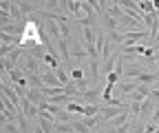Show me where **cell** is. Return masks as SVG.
Here are the masks:
<instances>
[{"mask_svg":"<svg viewBox=\"0 0 159 133\" xmlns=\"http://www.w3.org/2000/svg\"><path fill=\"white\" fill-rule=\"evenodd\" d=\"M124 111H126L124 107H104V109H99V118H102V122H111L117 116H122Z\"/></svg>","mask_w":159,"mask_h":133,"instance_id":"6da1fadb","label":"cell"},{"mask_svg":"<svg viewBox=\"0 0 159 133\" xmlns=\"http://www.w3.org/2000/svg\"><path fill=\"white\" fill-rule=\"evenodd\" d=\"M40 80H42V84L44 87H49V89H57V87H62L57 82V75H55V71L53 69H44L42 73H40Z\"/></svg>","mask_w":159,"mask_h":133,"instance_id":"7a4b0ae2","label":"cell"},{"mask_svg":"<svg viewBox=\"0 0 159 133\" xmlns=\"http://www.w3.org/2000/svg\"><path fill=\"white\" fill-rule=\"evenodd\" d=\"M155 109H157V104H155V102H152L150 98H146V100L142 102V113H139V120H142L144 124H148V120L152 118Z\"/></svg>","mask_w":159,"mask_h":133,"instance_id":"3957f363","label":"cell"},{"mask_svg":"<svg viewBox=\"0 0 159 133\" xmlns=\"http://www.w3.org/2000/svg\"><path fill=\"white\" fill-rule=\"evenodd\" d=\"M40 25L44 27V31H47V36H49V38H55L57 42H60V40H64V38H62V29H60V25H57L55 20H49V22H40Z\"/></svg>","mask_w":159,"mask_h":133,"instance_id":"277c9868","label":"cell"},{"mask_svg":"<svg viewBox=\"0 0 159 133\" xmlns=\"http://www.w3.org/2000/svg\"><path fill=\"white\" fill-rule=\"evenodd\" d=\"M2 96H5V98H9L18 109H22V98H20L18 93H16V89H13L9 82H2Z\"/></svg>","mask_w":159,"mask_h":133,"instance_id":"5b68a950","label":"cell"},{"mask_svg":"<svg viewBox=\"0 0 159 133\" xmlns=\"http://www.w3.org/2000/svg\"><path fill=\"white\" fill-rule=\"evenodd\" d=\"M99 96H102V91H99V89L95 87V89H89V91H84V93H82V96H80L77 100H80V102H82V104L86 107V104H95V100H97Z\"/></svg>","mask_w":159,"mask_h":133,"instance_id":"8992f818","label":"cell"},{"mask_svg":"<svg viewBox=\"0 0 159 133\" xmlns=\"http://www.w3.org/2000/svg\"><path fill=\"white\" fill-rule=\"evenodd\" d=\"M69 42H71V38H69V40H66V38H64V40H60L57 42V53H60V60H73L71 58V49H69Z\"/></svg>","mask_w":159,"mask_h":133,"instance_id":"52a82bcc","label":"cell"},{"mask_svg":"<svg viewBox=\"0 0 159 133\" xmlns=\"http://www.w3.org/2000/svg\"><path fill=\"white\" fill-rule=\"evenodd\" d=\"M22 113H25L27 118H38V116H40V109H38L33 102H29L27 98H22Z\"/></svg>","mask_w":159,"mask_h":133,"instance_id":"ba28073f","label":"cell"},{"mask_svg":"<svg viewBox=\"0 0 159 133\" xmlns=\"http://www.w3.org/2000/svg\"><path fill=\"white\" fill-rule=\"evenodd\" d=\"M146 36H148V31H146V29H142V31H124L126 47H128V45H133L135 40H139V38H146Z\"/></svg>","mask_w":159,"mask_h":133,"instance_id":"9c48e42d","label":"cell"},{"mask_svg":"<svg viewBox=\"0 0 159 133\" xmlns=\"http://www.w3.org/2000/svg\"><path fill=\"white\" fill-rule=\"evenodd\" d=\"M139 73H144V67L142 64H128V67H124V78L128 80V78H137Z\"/></svg>","mask_w":159,"mask_h":133,"instance_id":"30bf717a","label":"cell"},{"mask_svg":"<svg viewBox=\"0 0 159 133\" xmlns=\"http://www.w3.org/2000/svg\"><path fill=\"white\" fill-rule=\"evenodd\" d=\"M89 55V51L86 49H82V45H80L77 40H73V51H71V58L73 60H80V58H86Z\"/></svg>","mask_w":159,"mask_h":133,"instance_id":"8fae6325","label":"cell"},{"mask_svg":"<svg viewBox=\"0 0 159 133\" xmlns=\"http://www.w3.org/2000/svg\"><path fill=\"white\" fill-rule=\"evenodd\" d=\"M137 9L142 16H148V13H155V5L152 0H142V2H137Z\"/></svg>","mask_w":159,"mask_h":133,"instance_id":"7c38bea8","label":"cell"},{"mask_svg":"<svg viewBox=\"0 0 159 133\" xmlns=\"http://www.w3.org/2000/svg\"><path fill=\"white\" fill-rule=\"evenodd\" d=\"M157 78H159V73H146V71H144V73H139L135 80H137L139 84H150V82H155Z\"/></svg>","mask_w":159,"mask_h":133,"instance_id":"4fadbf2b","label":"cell"},{"mask_svg":"<svg viewBox=\"0 0 159 133\" xmlns=\"http://www.w3.org/2000/svg\"><path fill=\"white\" fill-rule=\"evenodd\" d=\"M71 126H73V131H75V133H93V131L86 126V122H84V120H77V118H73Z\"/></svg>","mask_w":159,"mask_h":133,"instance_id":"5bb4252c","label":"cell"},{"mask_svg":"<svg viewBox=\"0 0 159 133\" xmlns=\"http://www.w3.org/2000/svg\"><path fill=\"white\" fill-rule=\"evenodd\" d=\"M55 75H57V82L62 84V87H66V84L71 82V73H66V71H64L62 67H60V69L55 71Z\"/></svg>","mask_w":159,"mask_h":133,"instance_id":"9a60e30c","label":"cell"},{"mask_svg":"<svg viewBox=\"0 0 159 133\" xmlns=\"http://www.w3.org/2000/svg\"><path fill=\"white\" fill-rule=\"evenodd\" d=\"M38 126L42 129L44 133H53V129H55V122H51V120H44V118H38Z\"/></svg>","mask_w":159,"mask_h":133,"instance_id":"2e32d148","label":"cell"},{"mask_svg":"<svg viewBox=\"0 0 159 133\" xmlns=\"http://www.w3.org/2000/svg\"><path fill=\"white\" fill-rule=\"evenodd\" d=\"M126 122H128V109H126V111L122 113V116H117L115 120H111V126H115V129H119V126H124Z\"/></svg>","mask_w":159,"mask_h":133,"instance_id":"e0dca14e","label":"cell"},{"mask_svg":"<svg viewBox=\"0 0 159 133\" xmlns=\"http://www.w3.org/2000/svg\"><path fill=\"white\" fill-rule=\"evenodd\" d=\"M66 9L73 13V16H80V9H82V0H66Z\"/></svg>","mask_w":159,"mask_h":133,"instance_id":"ac0fdd59","label":"cell"},{"mask_svg":"<svg viewBox=\"0 0 159 133\" xmlns=\"http://www.w3.org/2000/svg\"><path fill=\"white\" fill-rule=\"evenodd\" d=\"M66 111L71 113V116H73V113H84V104H80V102H73V100H71V102L66 104Z\"/></svg>","mask_w":159,"mask_h":133,"instance_id":"d6986e66","label":"cell"},{"mask_svg":"<svg viewBox=\"0 0 159 133\" xmlns=\"http://www.w3.org/2000/svg\"><path fill=\"white\" fill-rule=\"evenodd\" d=\"M84 116H86V118H97V116H99V107L86 104V107H84Z\"/></svg>","mask_w":159,"mask_h":133,"instance_id":"ffe728a7","label":"cell"},{"mask_svg":"<svg viewBox=\"0 0 159 133\" xmlns=\"http://www.w3.org/2000/svg\"><path fill=\"white\" fill-rule=\"evenodd\" d=\"M91 78H93V82H99V64H97V60H91Z\"/></svg>","mask_w":159,"mask_h":133,"instance_id":"44dd1931","label":"cell"},{"mask_svg":"<svg viewBox=\"0 0 159 133\" xmlns=\"http://www.w3.org/2000/svg\"><path fill=\"white\" fill-rule=\"evenodd\" d=\"M57 25H60V29H62V38H66V40H69V38H71V25H69V20L64 18V20H60Z\"/></svg>","mask_w":159,"mask_h":133,"instance_id":"7402d4cb","label":"cell"},{"mask_svg":"<svg viewBox=\"0 0 159 133\" xmlns=\"http://www.w3.org/2000/svg\"><path fill=\"white\" fill-rule=\"evenodd\" d=\"M108 40L113 45H119V42H124V33L122 31H108Z\"/></svg>","mask_w":159,"mask_h":133,"instance_id":"603a6c76","label":"cell"},{"mask_svg":"<svg viewBox=\"0 0 159 133\" xmlns=\"http://www.w3.org/2000/svg\"><path fill=\"white\" fill-rule=\"evenodd\" d=\"M82 11L86 13V18H93V20H95V9H93V5H91V2L82 0Z\"/></svg>","mask_w":159,"mask_h":133,"instance_id":"cb8c5ba5","label":"cell"},{"mask_svg":"<svg viewBox=\"0 0 159 133\" xmlns=\"http://www.w3.org/2000/svg\"><path fill=\"white\" fill-rule=\"evenodd\" d=\"M117 25H119V20H115V18H111V16H106V22H104V27H106V31H117Z\"/></svg>","mask_w":159,"mask_h":133,"instance_id":"d4e9b609","label":"cell"},{"mask_svg":"<svg viewBox=\"0 0 159 133\" xmlns=\"http://www.w3.org/2000/svg\"><path fill=\"white\" fill-rule=\"evenodd\" d=\"M128 109L139 118V113H142V102H128Z\"/></svg>","mask_w":159,"mask_h":133,"instance_id":"484cf974","label":"cell"},{"mask_svg":"<svg viewBox=\"0 0 159 133\" xmlns=\"http://www.w3.org/2000/svg\"><path fill=\"white\" fill-rule=\"evenodd\" d=\"M71 80H75V82H77V80H84L82 69H73V71H71Z\"/></svg>","mask_w":159,"mask_h":133,"instance_id":"4316f807","label":"cell"},{"mask_svg":"<svg viewBox=\"0 0 159 133\" xmlns=\"http://www.w3.org/2000/svg\"><path fill=\"white\" fill-rule=\"evenodd\" d=\"M77 22L82 25V27H93V25H95V20H93V18H80Z\"/></svg>","mask_w":159,"mask_h":133,"instance_id":"83f0119b","label":"cell"},{"mask_svg":"<svg viewBox=\"0 0 159 133\" xmlns=\"http://www.w3.org/2000/svg\"><path fill=\"white\" fill-rule=\"evenodd\" d=\"M5 131H7V133H20V129H18V126H13V124H11V122H7V120H5Z\"/></svg>","mask_w":159,"mask_h":133,"instance_id":"f1b7e54d","label":"cell"},{"mask_svg":"<svg viewBox=\"0 0 159 133\" xmlns=\"http://www.w3.org/2000/svg\"><path fill=\"white\" fill-rule=\"evenodd\" d=\"M148 98L157 104V102H159V89H150V96H148Z\"/></svg>","mask_w":159,"mask_h":133,"instance_id":"f546056e","label":"cell"},{"mask_svg":"<svg viewBox=\"0 0 159 133\" xmlns=\"http://www.w3.org/2000/svg\"><path fill=\"white\" fill-rule=\"evenodd\" d=\"M155 131H157V124H152V122H148L144 129V133H155Z\"/></svg>","mask_w":159,"mask_h":133,"instance_id":"4dcf8cb0","label":"cell"},{"mask_svg":"<svg viewBox=\"0 0 159 133\" xmlns=\"http://www.w3.org/2000/svg\"><path fill=\"white\" fill-rule=\"evenodd\" d=\"M150 122H152V124H159V109H155V113H152Z\"/></svg>","mask_w":159,"mask_h":133,"instance_id":"1f68e13d","label":"cell"},{"mask_svg":"<svg viewBox=\"0 0 159 133\" xmlns=\"http://www.w3.org/2000/svg\"><path fill=\"white\" fill-rule=\"evenodd\" d=\"M91 5H93V9H95V11H102L106 2H91Z\"/></svg>","mask_w":159,"mask_h":133,"instance_id":"d6a6232c","label":"cell"},{"mask_svg":"<svg viewBox=\"0 0 159 133\" xmlns=\"http://www.w3.org/2000/svg\"><path fill=\"white\" fill-rule=\"evenodd\" d=\"M106 133H117V129H115V126H111V124H108V129H106Z\"/></svg>","mask_w":159,"mask_h":133,"instance_id":"836d02e7","label":"cell"},{"mask_svg":"<svg viewBox=\"0 0 159 133\" xmlns=\"http://www.w3.org/2000/svg\"><path fill=\"white\" fill-rule=\"evenodd\" d=\"M33 133H44V131L40 129V126H35V129H33Z\"/></svg>","mask_w":159,"mask_h":133,"instance_id":"e575fe53","label":"cell"},{"mask_svg":"<svg viewBox=\"0 0 159 133\" xmlns=\"http://www.w3.org/2000/svg\"><path fill=\"white\" fill-rule=\"evenodd\" d=\"M157 69H159V53H157Z\"/></svg>","mask_w":159,"mask_h":133,"instance_id":"d590c367","label":"cell"},{"mask_svg":"<svg viewBox=\"0 0 159 133\" xmlns=\"http://www.w3.org/2000/svg\"><path fill=\"white\" fill-rule=\"evenodd\" d=\"M155 133H159V124H157V131H155Z\"/></svg>","mask_w":159,"mask_h":133,"instance_id":"8d00e7d4","label":"cell"},{"mask_svg":"<svg viewBox=\"0 0 159 133\" xmlns=\"http://www.w3.org/2000/svg\"><path fill=\"white\" fill-rule=\"evenodd\" d=\"M130 133H133V131H130Z\"/></svg>","mask_w":159,"mask_h":133,"instance_id":"74e56055","label":"cell"}]
</instances>
